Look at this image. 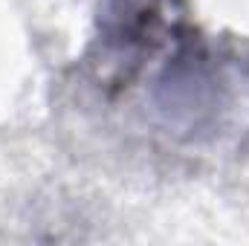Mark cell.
Wrapping results in <instances>:
<instances>
[{"mask_svg": "<svg viewBox=\"0 0 249 246\" xmlns=\"http://www.w3.org/2000/svg\"><path fill=\"white\" fill-rule=\"evenodd\" d=\"M133 90L151 127L177 145H223L249 130V70L194 26L145 70Z\"/></svg>", "mask_w": 249, "mask_h": 246, "instance_id": "1", "label": "cell"}, {"mask_svg": "<svg viewBox=\"0 0 249 246\" xmlns=\"http://www.w3.org/2000/svg\"><path fill=\"white\" fill-rule=\"evenodd\" d=\"M186 26L183 0H102L84 58L90 81L110 99L127 96Z\"/></svg>", "mask_w": 249, "mask_h": 246, "instance_id": "2", "label": "cell"}]
</instances>
